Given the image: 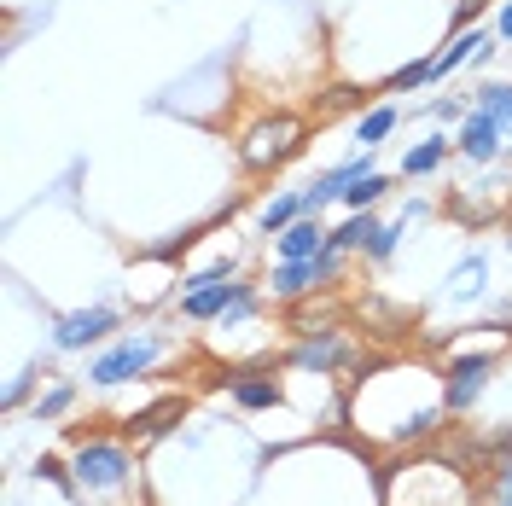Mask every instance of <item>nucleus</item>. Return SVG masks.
I'll return each instance as SVG.
<instances>
[{
  "instance_id": "nucleus-11",
  "label": "nucleus",
  "mask_w": 512,
  "mask_h": 506,
  "mask_svg": "<svg viewBox=\"0 0 512 506\" xmlns=\"http://www.w3.org/2000/svg\"><path fill=\"white\" fill-rule=\"evenodd\" d=\"M181 413H187V402H181V396H169V402H158V408L134 413V419H128V437H158V431H169Z\"/></svg>"
},
{
  "instance_id": "nucleus-18",
  "label": "nucleus",
  "mask_w": 512,
  "mask_h": 506,
  "mask_svg": "<svg viewBox=\"0 0 512 506\" xmlns=\"http://www.w3.org/2000/svg\"><path fill=\"white\" fill-rule=\"evenodd\" d=\"M478 111H489L495 123H512V82H507V88H501V82L478 88Z\"/></svg>"
},
{
  "instance_id": "nucleus-3",
  "label": "nucleus",
  "mask_w": 512,
  "mask_h": 506,
  "mask_svg": "<svg viewBox=\"0 0 512 506\" xmlns=\"http://www.w3.org/2000/svg\"><path fill=\"white\" fill-rule=\"evenodd\" d=\"M134 472V454L123 443H99V437H82V454H76V483L82 489H117Z\"/></svg>"
},
{
  "instance_id": "nucleus-15",
  "label": "nucleus",
  "mask_w": 512,
  "mask_h": 506,
  "mask_svg": "<svg viewBox=\"0 0 512 506\" xmlns=\"http://www.w3.org/2000/svg\"><path fill=\"white\" fill-rule=\"evenodd\" d=\"M233 402H239V408H274V402H280V384L274 379H239L233 384Z\"/></svg>"
},
{
  "instance_id": "nucleus-12",
  "label": "nucleus",
  "mask_w": 512,
  "mask_h": 506,
  "mask_svg": "<svg viewBox=\"0 0 512 506\" xmlns=\"http://www.w3.org/2000/svg\"><path fill=\"white\" fill-rule=\"evenodd\" d=\"M297 216H309V210H303V192H286V198H274V204L262 210V233H286Z\"/></svg>"
},
{
  "instance_id": "nucleus-25",
  "label": "nucleus",
  "mask_w": 512,
  "mask_h": 506,
  "mask_svg": "<svg viewBox=\"0 0 512 506\" xmlns=\"http://www.w3.org/2000/svg\"><path fill=\"white\" fill-rule=\"evenodd\" d=\"M501 506H512V495H507V501H501Z\"/></svg>"
},
{
  "instance_id": "nucleus-13",
  "label": "nucleus",
  "mask_w": 512,
  "mask_h": 506,
  "mask_svg": "<svg viewBox=\"0 0 512 506\" xmlns=\"http://www.w3.org/2000/svg\"><path fill=\"white\" fill-rule=\"evenodd\" d=\"M483 47H489V41H483L478 30H466V35H460V41H454V47H448V53H437V59H431V70H437V76H448V70H454V64L478 59Z\"/></svg>"
},
{
  "instance_id": "nucleus-10",
  "label": "nucleus",
  "mask_w": 512,
  "mask_h": 506,
  "mask_svg": "<svg viewBox=\"0 0 512 506\" xmlns=\"http://www.w3.org/2000/svg\"><path fill=\"white\" fill-rule=\"evenodd\" d=\"M326 233H332L326 222H315V216H297V222L280 233V262H297V256L326 251Z\"/></svg>"
},
{
  "instance_id": "nucleus-24",
  "label": "nucleus",
  "mask_w": 512,
  "mask_h": 506,
  "mask_svg": "<svg viewBox=\"0 0 512 506\" xmlns=\"http://www.w3.org/2000/svg\"><path fill=\"white\" fill-rule=\"evenodd\" d=\"M501 483H507V495H512V460H507V466H501Z\"/></svg>"
},
{
  "instance_id": "nucleus-7",
  "label": "nucleus",
  "mask_w": 512,
  "mask_h": 506,
  "mask_svg": "<svg viewBox=\"0 0 512 506\" xmlns=\"http://www.w3.org/2000/svg\"><path fill=\"white\" fill-rule=\"evenodd\" d=\"M239 291H245V280H222V285H204V291H187L181 297V315L187 320H222L233 303H239Z\"/></svg>"
},
{
  "instance_id": "nucleus-5",
  "label": "nucleus",
  "mask_w": 512,
  "mask_h": 506,
  "mask_svg": "<svg viewBox=\"0 0 512 506\" xmlns=\"http://www.w3.org/2000/svg\"><path fill=\"white\" fill-rule=\"evenodd\" d=\"M495 373V355H460L448 361V384H443V408H472L483 379Z\"/></svg>"
},
{
  "instance_id": "nucleus-23",
  "label": "nucleus",
  "mask_w": 512,
  "mask_h": 506,
  "mask_svg": "<svg viewBox=\"0 0 512 506\" xmlns=\"http://www.w3.org/2000/svg\"><path fill=\"white\" fill-rule=\"evenodd\" d=\"M495 30H501V35H507V41H512V0H507V6H501V18H495Z\"/></svg>"
},
{
  "instance_id": "nucleus-19",
  "label": "nucleus",
  "mask_w": 512,
  "mask_h": 506,
  "mask_svg": "<svg viewBox=\"0 0 512 506\" xmlns=\"http://www.w3.org/2000/svg\"><path fill=\"white\" fill-rule=\"evenodd\" d=\"M384 192H390V181H384V175H361V181L344 192V204H350V210H367V204H379Z\"/></svg>"
},
{
  "instance_id": "nucleus-1",
  "label": "nucleus",
  "mask_w": 512,
  "mask_h": 506,
  "mask_svg": "<svg viewBox=\"0 0 512 506\" xmlns=\"http://www.w3.org/2000/svg\"><path fill=\"white\" fill-rule=\"evenodd\" d=\"M303 134H309L303 117H262L256 128H245V140H239V163H245L251 175H262V169H274V163L297 158V152H303Z\"/></svg>"
},
{
  "instance_id": "nucleus-21",
  "label": "nucleus",
  "mask_w": 512,
  "mask_h": 506,
  "mask_svg": "<svg viewBox=\"0 0 512 506\" xmlns=\"http://www.w3.org/2000/svg\"><path fill=\"white\" fill-rule=\"evenodd\" d=\"M70 402H76V390H70V384H59V390H47V396L35 402V419H59Z\"/></svg>"
},
{
  "instance_id": "nucleus-6",
  "label": "nucleus",
  "mask_w": 512,
  "mask_h": 506,
  "mask_svg": "<svg viewBox=\"0 0 512 506\" xmlns=\"http://www.w3.org/2000/svg\"><path fill=\"white\" fill-rule=\"evenodd\" d=\"M105 332H117V309H76V315L59 320V349H82L94 344V338H105Z\"/></svg>"
},
{
  "instance_id": "nucleus-16",
  "label": "nucleus",
  "mask_w": 512,
  "mask_h": 506,
  "mask_svg": "<svg viewBox=\"0 0 512 506\" xmlns=\"http://www.w3.org/2000/svg\"><path fill=\"white\" fill-rule=\"evenodd\" d=\"M390 128H396V105H373V111L355 123V140H361V146H379Z\"/></svg>"
},
{
  "instance_id": "nucleus-26",
  "label": "nucleus",
  "mask_w": 512,
  "mask_h": 506,
  "mask_svg": "<svg viewBox=\"0 0 512 506\" xmlns=\"http://www.w3.org/2000/svg\"><path fill=\"white\" fill-rule=\"evenodd\" d=\"M507 222H512V210H507Z\"/></svg>"
},
{
  "instance_id": "nucleus-20",
  "label": "nucleus",
  "mask_w": 512,
  "mask_h": 506,
  "mask_svg": "<svg viewBox=\"0 0 512 506\" xmlns=\"http://www.w3.org/2000/svg\"><path fill=\"white\" fill-rule=\"evenodd\" d=\"M431 76H437V70H431V59H414V64H402L384 88H419V82H431Z\"/></svg>"
},
{
  "instance_id": "nucleus-17",
  "label": "nucleus",
  "mask_w": 512,
  "mask_h": 506,
  "mask_svg": "<svg viewBox=\"0 0 512 506\" xmlns=\"http://www.w3.org/2000/svg\"><path fill=\"white\" fill-rule=\"evenodd\" d=\"M478 291H483V256H466L448 280V297H478Z\"/></svg>"
},
{
  "instance_id": "nucleus-14",
  "label": "nucleus",
  "mask_w": 512,
  "mask_h": 506,
  "mask_svg": "<svg viewBox=\"0 0 512 506\" xmlns=\"http://www.w3.org/2000/svg\"><path fill=\"white\" fill-rule=\"evenodd\" d=\"M443 158H448V140H443V134H437V140H419L414 152L402 158V175H431Z\"/></svg>"
},
{
  "instance_id": "nucleus-2",
  "label": "nucleus",
  "mask_w": 512,
  "mask_h": 506,
  "mask_svg": "<svg viewBox=\"0 0 512 506\" xmlns=\"http://www.w3.org/2000/svg\"><path fill=\"white\" fill-rule=\"evenodd\" d=\"M344 274V251H315V256H297V262H280L274 268V280H268V291L274 297H286V303H297V297H309V291H320V285H332Z\"/></svg>"
},
{
  "instance_id": "nucleus-22",
  "label": "nucleus",
  "mask_w": 512,
  "mask_h": 506,
  "mask_svg": "<svg viewBox=\"0 0 512 506\" xmlns=\"http://www.w3.org/2000/svg\"><path fill=\"white\" fill-rule=\"evenodd\" d=\"M35 472H41V477H53V483H59V489H70V477H64V466H59V460H53V454H47V460H41V466H35Z\"/></svg>"
},
{
  "instance_id": "nucleus-8",
  "label": "nucleus",
  "mask_w": 512,
  "mask_h": 506,
  "mask_svg": "<svg viewBox=\"0 0 512 506\" xmlns=\"http://www.w3.org/2000/svg\"><path fill=\"white\" fill-rule=\"evenodd\" d=\"M344 338H332V332H303V344L291 349V361L303 367V373H332V367H344Z\"/></svg>"
},
{
  "instance_id": "nucleus-4",
  "label": "nucleus",
  "mask_w": 512,
  "mask_h": 506,
  "mask_svg": "<svg viewBox=\"0 0 512 506\" xmlns=\"http://www.w3.org/2000/svg\"><path fill=\"white\" fill-rule=\"evenodd\" d=\"M152 361H158V338H123L117 349H105V355H99L88 379H94V384H128V379H140Z\"/></svg>"
},
{
  "instance_id": "nucleus-9",
  "label": "nucleus",
  "mask_w": 512,
  "mask_h": 506,
  "mask_svg": "<svg viewBox=\"0 0 512 506\" xmlns=\"http://www.w3.org/2000/svg\"><path fill=\"white\" fill-rule=\"evenodd\" d=\"M460 152H466L472 163H495L501 158V123H495L489 111L466 117V128H460Z\"/></svg>"
}]
</instances>
